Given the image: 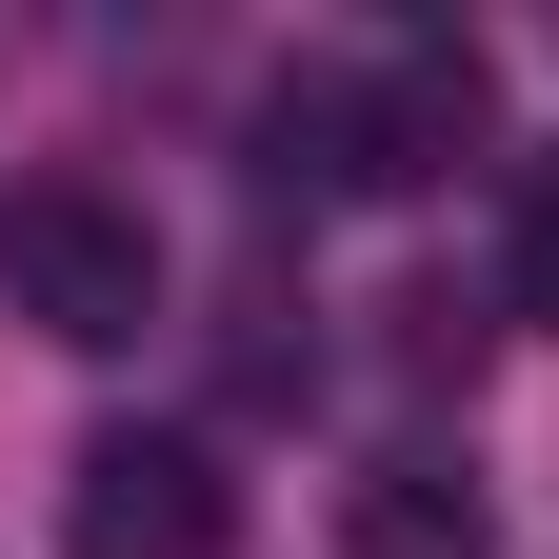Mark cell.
<instances>
[{
  "label": "cell",
  "instance_id": "cell-1",
  "mask_svg": "<svg viewBox=\"0 0 559 559\" xmlns=\"http://www.w3.org/2000/svg\"><path fill=\"white\" fill-rule=\"evenodd\" d=\"M0 300H21L60 360H120V340L160 320V240H140V200H100V180H0Z\"/></svg>",
  "mask_w": 559,
  "mask_h": 559
},
{
  "label": "cell",
  "instance_id": "cell-2",
  "mask_svg": "<svg viewBox=\"0 0 559 559\" xmlns=\"http://www.w3.org/2000/svg\"><path fill=\"white\" fill-rule=\"evenodd\" d=\"M60 539L81 559H240V479H221V440H180V419H100V440L60 460Z\"/></svg>",
  "mask_w": 559,
  "mask_h": 559
},
{
  "label": "cell",
  "instance_id": "cell-3",
  "mask_svg": "<svg viewBox=\"0 0 559 559\" xmlns=\"http://www.w3.org/2000/svg\"><path fill=\"white\" fill-rule=\"evenodd\" d=\"M360 120H380V200L400 180H460L479 140H500V60L479 40H400V60H360Z\"/></svg>",
  "mask_w": 559,
  "mask_h": 559
},
{
  "label": "cell",
  "instance_id": "cell-4",
  "mask_svg": "<svg viewBox=\"0 0 559 559\" xmlns=\"http://www.w3.org/2000/svg\"><path fill=\"white\" fill-rule=\"evenodd\" d=\"M340 539H360V559H500V500H479V460L400 440V460H360V500H340Z\"/></svg>",
  "mask_w": 559,
  "mask_h": 559
},
{
  "label": "cell",
  "instance_id": "cell-5",
  "mask_svg": "<svg viewBox=\"0 0 559 559\" xmlns=\"http://www.w3.org/2000/svg\"><path fill=\"white\" fill-rule=\"evenodd\" d=\"M260 200H380V120H360V81H280L260 100Z\"/></svg>",
  "mask_w": 559,
  "mask_h": 559
},
{
  "label": "cell",
  "instance_id": "cell-6",
  "mask_svg": "<svg viewBox=\"0 0 559 559\" xmlns=\"http://www.w3.org/2000/svg\"><path fill=\"white\" fill-rule=\"evenodd\" d=\"M380 320H400V360H419V380H460V360H479V320L440 300V280H419V300H380Z\"/></svg>",
  "mask_w": 559,
  "mask_h": 559
},
{
  "label": "cell",
  "instance_id": "cell-7",
  "mask_svg": "<svg viewBox=\"0 0 559 559\" xmlns=\"http://www.w3.org/2000/svg\"><path fill=\"white\" fill-rule=\"evenodd\" d=\"M520 320H559V160H539V200H520Z\"/></svg>",
  "mask_w": 559,
  "mask_h": 559
}]
</instances>
